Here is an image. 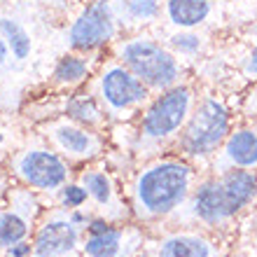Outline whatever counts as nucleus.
I'll return each mask as SVG.
<instances>
[{
	"mask_svg": "<svg viewBox=\"0 0 257 257\" xmlns=\"http://www.w3.org/2000/svg\"><path fill=\"white\" fill-rule=\"evenodd\" d=\"M257 187V180L252 173L245 171H234L229 176H224L220 183L206 185L199 196H196V213L208 220L217 222L224 217L234 215L238 208H243L245 203L252 199Z\"/></svg>",
	"mask_w": 257,
	"mask_h": 257,
	"instance_id": "obj_1",
	"label": "nucleus"
},
{
	"mask_svg": "<svg viewBox=\"0 0 257 257\" xmlns=\"http://www.w3.org/2000/svg\"><path fill=\"white\" fill-rule=\"evenodd\" d=\"M190 171L180 164H162L143 173L138 180V196L150 213H166L187 192Z\"/></svg>",
	"mask_w": 257,
	"mask_h": 257,
	"instance_id": "obj_2",
	"label": "nucleus"
},
{
	"mask_svg": "<svg viewBox=\"0 0 257 257\" xmlns=\"http://www.w3.org/2000/svg\"><path fill=\"white\" fill-rule=\"evenodd\" d=\"M126 66L155 87H169L178 77V66L169 52L152 42H131L122 52Z\"/></svg>",
	"mask_w": 257,
	"mask_h": 257,
	"instance_id": "obj_3",
	"label": "nucleus"
},
{
	"mask_svg": "<svg viewBox=\"0 0 257 257\" xmlns=\"http://www.w3.org/2000/svg\"><path fill=\"white\" fill-rule=\"evenodd\" d=\"M224 134H227L224 108L215 101H206L192 117L187 134H185V145L192 155H203V152H210L215 148Z\"/></svg>",
	"mask_w": 257,
	"mask_h": 257,
	"instance_id": "obj_4",
	"label": "nucleus"
},
{
	"mask_svg": "<svg viewBox=\"0 0 257 257\" xmlns=\"http://www.w3.org/2000/svg\"><path fill=\"white\" fill-rule=\"evenodd\" d=\"M187 105H190L187 89H173L166 96H162L145 115V122H143L145 134L159 138V136L176 131L187 115Z\"/></svg>",
	"mask_w": 257,
	"mask_h": 257,
	"instance_id": "obj_5",
	"label": "nucleus"
},
{
	"mask_svg": "<svg viewBox=\"0 0 257 257\" xmlns=\"http://www.w3.org/2000/svg\"><path fill=\"white\" fill-rule=\"evenodd\" d=\"M112 17L105 3H94L84 10L80 19L70 28V42L75 47L89 49L112 38Z\"/></svg>",
	"mask_w": 257,
	"mask_h": 257,
	"instance_id": "obj_6",
	"label": "nucleus"
},
{
	"mask_svg": "<svg viewBox=\"0 0 257 257\" xmlns=\"http://www.w3.org/2000/svg\"><path fill=\"white\" fill-rule=\"evenodd\" d=\"M21 173L31 185L56 187L66 178V166L59 157L49 155V152H31L21 162Z\"/></svg>",
	"mask_w": 257,
	"mask_h": 257,
	"instance_id": "obj_7",
	"label": "nucleus"
},
{
	"mask_svg": "<svg viewBox=\"0 0 257 257\" xmlns=\"http://www.w3.org/2000/svg\"><path fill=\"white\" fill-rule=\"evenodd\" d=\"M103 96L108 98V103L112 108H128L134 103L143 101L148 91L141 82L131 77L126 70L122 68H112L105 77H103Z\"/></svg>",
	"mask_w": 257,
	"mask_h": 257,
	"instance_id": "obj_8",
	"label": "nucleus"
},
{
	"mask_svg": "<svg viewBox=\"0 0 257 257\" xmlns=\"http://www.w3.org/2000/svg\"><path fill=\"white\" fill-rule=\"evenodd\" d=\"M75 229L66 222H52L40 231L35 241V257H59L63 252L73 250Z\"/></svg>",
	"mask_w": 257,
	"mask_h": 257,
	"instance_id": "obj_9",
	"label": "nucleus"
},
{
	"mask_svg": "<svg viewBox=\"0 0 257 257\" xmlns=\"http://www.w3.org/2000/svg\"><path fill=\"white\" fill-rule=\"evenodd\" d=\"M169 14L178 26H196L208 17V3L206 0H171Z\"/></svg>",
	"mask_w": 257,
	"mask_h": 257,
	"instance_id": "obj_10",
	"label": "nucleus"
},
{
	"mask_svg": "<svg viewBox=\"0 0 257 257\" xmlns=\"http://www.w3.org/2000/svg\"><path fill=\"white\" fill-rule=\"evenodd\" d=\"M227 155L238 166H252L257 164V136L252 131H238L227 143Z\"/></svg>",
	"mask_w": 257,
	"mask_h": 257,
	"instance_id": "obj_11",
	"label": "nucleus"
},
{
	"mask_svg": "<svg viewBox=\"0 0 257 257\" xmlns=\"http://www.w3.org/2000/svg\"><path fill=\"white\" fill-rule=\"evenodd\" d=\"M162 257H208V245L194 236H176L162 245Z\"/></svg>",
	"mask_w": 257,
	"mask_h": 257,
	"instance_id": "obj_12",
	"label": "nucleus"
},
{
	"mask_svg": "<svg viewBox=\"0 0 257 257\" xmlns=\"http://www.w3.org/2000/svg\"><path fill=\"white\" fill-rule=\"evenodd\" d=\"M0 31L7 35V40L12 45V52L17 54V59H26L28 52H31V38H28L26 31L17 21H10V19L0 21Z\"/></svg>",
	"mask_w": 257,
	"mask_h": 257,
	"instance_id": "obj_13",
	"label": "nucleus"
},
{
	"mask_svg": "<svg viewBox=\"0 0 257 257\" xmlns=\"http://www.w3.org/2000/svg\"><path fill=\"white\" fill-rule=\"evenodd\" d=\"M119 250V234L117 231H103V234H94L87 241V252L91 257H112Z\"/></svg>",
	"mask_w": 257,
	"mask_h": 257,
	"instance_id": "obj_14",
	"label": "nucleus"
},
{
	"mask_svg": "<svg viewBox=\"0 0 257 257\" xmlns=\"http://www.w3.org/2000/svg\"><path fill=\"white\" fill-rule=\"evenodd\" d=\"M26 234V222L21 217L7 213V215H0V245L7 248V245L21 241Z\"/></svg>",
	"mask_w": 257,
	"mask_h": 257,
	"instance_id": "obj_15",
	"label": "nucleus"
},
{
	"mask_svg": "<svg viewBox=\"0 0 257 257\" xmlns=\"http://www.w3.org/2000/svg\"><path fill=\"white\" fill-rule=\"evenodd\" d=\"M56 138H59V143H61L68 152H75V155H84L91 148V138L87 134L77 131V128H68V126L59 128Z\"/></svg>",
	"mask_w": 257,
	"mask_h": 257,
	"instance_id": "obj_16",
	"label": "nucleus"
},
{
	"mask_svg": "<svg viewBox=\"0 0 257 257\" xmlns=\"http://www.w3.org/2000/svg\"><path fill=\"white\" fill-rule=\"evenodd\" d=\"M87 73V63L82 61V59H75V56H68L59 63L56 68V80L61 82H77L80 77H84Z\"/></svg>",
	"mask_w": 257,
	"mask_h": 257,
	"instance_id": "obj_17",
	"label": "nucleus"
},
{
	"mask_svg": "<svg viewBox=\"0 0 257 257\" xmlns=\"http://www.w3.org/2000/svg\"><path fill=\"white\" fill-rule=\"evenodd\" d=\"M84 185H87V190L98 199V201H108L110 199V183L108 178L101 176V173H89L84 176Z\"/></svg>",
	"mask_w": 257,
	"mask_h": 257,
	"instance_id": "obj_18",
	"label": "nucleus"
},
{
	"mask_svg": "<svg viewBox=\"0 0 257 257\" xmlns=\"http://www.w3.org/2000/svg\"><path fill=\"white\" fill-rule=\"evenodd\" d=\"M126 10L136 19H150L157 14V0H126Z\"/></svg>",
	"mask_w": 257,
	"mask_h": 257,
	"instance_id": "obj_19",
	"label": "nucleus"
},
{
	"mask_svg": "<svg viewBox=\"0 0 257 257\" xmlns=\"http://www.w3.org/2000/svg\"><path fill=\"white\" fill-rule=\"evenodd\" d=\"M63 199H66V203H70V206H80L84 199H87V190H82V187H66V192H63Z\"/></svg>",
	"mask_w": 257,
	"mask_h": 257,
	"instance_id": "obj_20",
	"label": "nucleus"
},
{
	"mask_svg": "<svg viewBox=\"0 0 257 257\" xmlns=\"http://www.w3.org/2000/svg\"><path fill=\"white\" fill-rule=\"evenodd\" d=\"M173 42H176L178 47H187V49H196L199 47V38H194V35H185V38H173Z\"/></svg>",
	"mask_w": 257,
	"mask_h": 257,
	"instance_id": "obj_21",
	"label": "nucleus"
},
{
	"mask_svg": "<svg viewBox=\"0 0 257 257\" xmlns=\"http://www.w3.org/2000/svg\"><path fill=\"white\" fill-rule=\"evenodd\" d=\"M248 73L257 75V47H255V52H252V59H250V63H248Z\"/></svg>",
	"mask_w": 257,
	"mask_h": 257,
	"instance_id": "obj_22",
	"label": "nucleus"
},
{
	"mask_svg": "<svg viewBox=\"0 0 257 257\" xmlns=\"http://www.w3.org/2000/svg\"><path fill=\"white\" fill-rule=\"evenodd\" d=\"M26 252H28V245H19V248L10 250V257H24Z\"/></svg>",
	"mask_w": 257,
	"mask_h": 257,
	"instance_id": "obj_23",
	"label": "nucleus"
},
{
	"mask_svg": "<svg viewBox=\"0 0 257 257\" xmlns=\"http://www.w3.org/2000/svg\"><path fill=\"white\" fill-rule=\"evenodd\" d=\"M91 231H94V234H103V231H108V227L103 222H94L91 224Z\"/></svg>",
	"mask_w": 257,
	"mask_h": 257,
	"instance_id": "obj_24",
	"label": "nucleus"
},
{
	"mask_svg": "<svg viewBox=\"0 0 257 257\" xmlns=\"http://www.w3.org/2000/svg\"><path fill=\"white\" fill-rule=\"evenodd\" d=\"M5 59H7V47L3 45V42H0V63L5 61Z\"/></svg>",
	"mask_w": 257,
	"mask_h": 257,
	"instance_id": "obj_25",
	"label": "nucleus"
}]
</instances>
